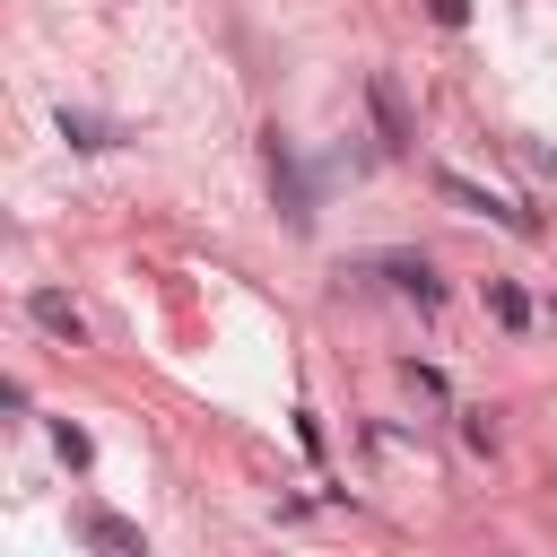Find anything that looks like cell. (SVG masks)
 I'll return each mask as SVG.
<instances>
[{"label":"cell","mask_w":557,"mask_h":557,"mask_svg":"<svg viewBox=\"0 0 557 557\" xmlns=\"http://www.w3.org/2000/svg\"><path fill=\"white\" fill-rule=\"evenodd\" d=\"M426 9H435V26H461L470 17V0H426Z\"/></svg>","instance_id":"10"},{"label":"cell","mask_w":557,"mask_h":557,"mask_svg":"<svg viewBox=\"0 0 557 557\" xmlns=\"http://www.w3.org/2000/svg\"><path fill=\"white\" fill-rule=\"evenodd\" d=\"M26 313H35V331H52V339H87V322H78V305H70L61 287H35Z\"/></svg>","instance_id":"6"},{"label":"cell","mask_w":557,"mask_h":557,"mask_svg":"<svg viewBox=\"0 0 557 557\" xmlns=\"http://www.w3.org/2000/svg\"><path fill=\"white\" fill-rule=\"evenodd\" d=\"M52 453H61V461H70V470H87V461H96V444H87V435H78V426H70V418H61V426H52Z\"/></svg>","instance_id":"9"},{"label":"cell","mask_w":557,"mask_h":557,"mask_svg":"<svg viewBox=\"0 0 557 557\" xmlns=\"http://www.w3.org/2000/svg\"><path fill=\"white\" fill-rule=\"evenodd\" d=\"M487 313H496L505 331H522V322H531V296H522L513 278H487Z\"/></svg>","instance_id":"7"},{"label":"cell","mask_w":557,"mask_h":557,"mask_svg":"<svg viewBox=\"0 0 557 557\" xmlns=\"http://www.w3.org/2000/svg\"><path fill=\"white\" fill-rule=\"evenodd\" d=\"M366 104H374V131H383V148H392V157H409V139H418V131H409V104H400V87H392L383 70L366 78Z\"/></svg>","instance_id":"4"},{"label":"cell","mask_w":557,"mask_h":557,"mask_svg":"<svg viewBox=\"0 0 557 557\" xmlns=\"http://www.w3.org/2000/svg\"><path fill=\"white\" fill-rule=\"evenodd\" d=\"M366 278H392L400 296H418V305H444V287H435V261L426 252H374V261H357Z\"/></svg>","instance_id":"2"},{"label":"cell","mask_w":557,"mask_h":557,"mask_svg":"<svg viewBox=\"0 0 557 557\" xmlns=\"http://www.w3.org/2000/svg\"><path fill=\"white\" fill-rule=\"evenodd\" d=\"M435 191L453 200V209H470V218H496V226H513V235H540V218L522 209V200H505V191H487V183H470V174H435Z\"/></svg>","instance_id":"1"},{"label":"cell","mask_w":557,"mask_h":557,"mask_svg":"<svg viewBox=\"0 0 557 557\" xmlns=\"http://www.w3.org/2000/svg\"><path fill=\"white\" fill-rule=\"evenodd\" d=\"M270 191H278V209H287V226H313V191H305V165H296V148L270 131Z\"/></svg>","instance_id":"3"},{"label":"cell","mask_w":557,"mask_h":557,"mask_svg":"<svg viewBox=\"0 0 557 557\" xmlns=\"http://www.w3.org/2000/svg\"><path fill=\"white\" fill-rule=\"evenodd\" d=\"M78 540H87V548H122V557H139V548H148V540H139V522H122V513H104V505H87V513H78Z\"/></svg>","instance_id":"5"},{"label":"cell","mask_w":557,"mask_h":557,"mask_svg":"<svg viewBox=\"0 0 557 557\" xmlns=\"http://www.w3.org/2000/svg\"><path fill=\"white\" fill-rule=\"evenodd\" d=\"M61 139H70V148H113V131H104L96 113H70V104H61Z\"/></svg>","instance_id":"8"}]
</instances>
